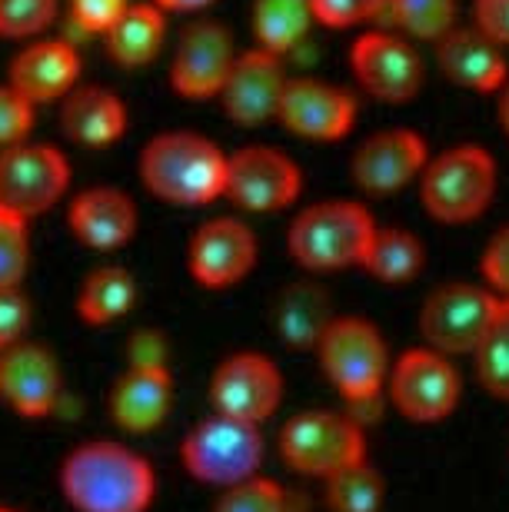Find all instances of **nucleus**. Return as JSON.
<instances>
[{
	"mask_svg": "<svg viewBox=\"0 0 509 512\" xmlns=\"http://www.w3.org/2000/svg\"><path fill=\"white\" fill-rule=\"evenodd\" d=\"M60 493L74 512H147L157 473L147 456L117 439H87L60 463Z\"/></svg>",
	"mask_w": 509,
	"mask_h": 512,
	"instance_id": "f257e3e1",
	"label": "nucleus"
},
{
	"mask_svg": "<svg viewBox=\"0 0 509 512\" xmlns=\"http://www.w3.org/2000/svg\"><path fill=\"white\" fill-rule=\"evenodd\" d=\"M230 157L203 133L164 130L140 150L137 173L150 197L170 207H207L227 197Z\"/></svg>",
	"mask_w": 509,
	"mask_h": 512,
	"instance_id": "f03ea898",
	"label": "nucleus"
},
{
	"mask_svg": "<svg viewBox=\"0 0 509 512\" xmlns=\"http://www.w3.org/2000/svg\"><path fill=\"white\" fill-rule=\"evenodd\" d=\"M380 223L360 200H320L303 207L287 230L293 263L313 276L353 270L366 260V250Z\"/></svg>",
	"mask_w": 509,
	"mask_h": 512,
	"instance_id": "7ed1b4c3",
	"label": "nucleus"
},
{
	"mask_svg": "<svg viewBox=\"0 0 509 512\" xmlns=\"http://www.w3.org/2000/svg\"><path fill=\"white\" fill-rule=\"evenodd\" d=\"M500 170L483 143H456L436 153L420 177L423 210L443 227H463L493 207Z\"/></svg>",
	"mask_w": 509,
	"mask_h": 512,
	"instance_id": "20e7f679",
	"label": "nucleus"
},
{
	"mask_svg": "<svg viewBox=\"0 0 509 512\" xmlns=\"http://www.w3.org/2000/svg\"><path fill=\"white\" fill-rule=\"evenodd\" d=\"M313 353L346 406H370L386 393L393 370L390 346L380 326L366 316H337Z\"/></svg>",
	"mask_w": 509,
	"mask_h": 512,
	"instance_id": "39448f33",
	"label": "nucleus"
},
{
	"mask_svg": "<svg viewBox=\"0 0 509 512\" xmlns=\"http://www.w3.org/2000/svg\"><path fill=\"white\" fill-rule=\"evenodd\" d=\"M280 456L293 473L327 483L366 459L360 419L340 409H303L280 429Z\"/></svg>",
	"mask_w": 509,
	"mask_h": 512,
	"instance_id": "423d86ee",
	"label": "nucleus"
},
{
	"mask_svg": "<svg viewBox=\"0 0 509 512\" xmlns=\"http://www.w3.org/2000/svg\"><path fill=\"white\" fill-rule=\"evenodd\" d=\"M263 453L267 446H263L260 426L220 413L197 423L180 443V463L187 476L217 489H230L243 479L260 476Z\"/></svg>",
	"mask_w": 509,
	"mask_h": 512,
	"instance_id": "0eeeda50",
	"label": "nucleus"
},
{
	"mask_svg": "<svg viewBox=\"0 0 509 512\" xmlns=\"http://www.w3.org/2000/svg\"><path fill=\"white\" fill-rule=\"evenodd\" d=\"M386 396L406 423L436 426L456 413L463 380L453 356L430 350V346H413L393 360Z\"/></svg>",
	"mask_w": 509,
	"mask_h": 512,
	"instance_id": "6e6552de",
	"label": "nucleus"
},
{
	"mask_svg": "<svg viewBox=\"0 0 509 512\" xmlns=\"http://www.w3.org/2000/svg\"><path fill=\"white\" fill-rule=\"evenodd\" d=\"M500 310V296L490 286L453 280L443 283L423 300L420 310V336L423 346L440 350L446 356H473L480 350L493 316Z\"/></svg>",
	"mask_w": 509,
	"mask_h": 512,
	"instance_id": "1a4fd4ad",
	"label": "nucleus"
},
{
	"mask_svg": "<svg viewBox=\"0 0 509 512\" xmlns=\"http://www.w3.org/2000/svg\"><path fill=\"white\" fill-rule=\"evenodd\" d=\"M350 70L356 87L386 107L413 104L426 80L420 50L396 30H366L356 37L350 47Z\"/></svg>",
	"mask_w": 509,
	"mask_h": 512,
	"instance_id": "9d476101",
	"label": "nucleus"
},
{
	"mask_svg": "<svg viewBox=\"0 0 509 512\" xmlns=\"http://www.w3.org/2000/svg\"><path fill=\"white\" fill-rule=\"evenodd\" d=\"M70 187V163L54 143H14L0 150V207L27 220L47 213Z\"/></svg>",
	"mask_w": 509,
	"mask_h": 512,
	"instance_id": "9b49d317",
	"label": "nucleus"
},
{
	"mask_svg": "<svg viewBox=\"0 0 509 512\" xmlns=\"http://www.w3.org/2000/svg\"><path fill=\"white\" fill-rule=\"evenodd\" d=\"M303 193V170L287 150L250 143L230 157L227 200L247 213L290 210Z\"/></svg>",
	"mask_w": 509,
	"mask_h": 512,
	"instance_id": "f8f14e48",
	"label": "nucleus"
},
{
	"mask_svg": "<svg viewBox=\"0 0 509 512\" xmlns=\"http://www.w3.org/2000/svg\"><path fill=\"white\" fill-rule=\"evenodd\" d=\"M283 399V373L267 353H230L210 376L213 413L263 426Z\"/></svg>",
	"mask_w": 509,
	"mask_h": 512,
	"instance_id": "ddd939ff",
	"label": "nucleus"
},
{
	"mask_svg": "<svg viewBox=\"0 0 509 512\" xmlns=\"http://www.w3.org/2000/svg\"><path fill=\"white\" fill-rule=\"evenodd\" d=\"M430 163V143L410 127H386L370 133L350 157V177L366 197H393L420 183Z\"/></svg>",
	"mask_w": 509,
	"mask_h": 512,
	"instance_id": "4468645a",
	"label": "nucleus"
},
{
	"mask_svg": "<svg viewBox=\"0 0 509 512\" xmlns=\"http://www.w3.org/2000/svg\"><path fill=\"white\" fill-rule=\"evenodd\" d=\"M233 34L220 20L200 17L180 30L170 60V87L183 100H217L237 64Z\"/></svg>",
	"mask_w": 509,
	"mask_h": 512,
	"instance_id": "2eb2a0df",
	"label": "nucleus"
},
{
	"mask_svg": "<svg viewBox=\"0 0 509 512\" xmlns=\"http://www.w3.org/2000/svg\"><path fill=\"white\" fill-rule=\"evenodd\" d=\"M356 114H360V104H356L353 90L317 77H290L280 100L277 124L300 140L337 143L353 133Z\"/></svg>",
	"mask_w": 509,
	"mask_h": 512,
	"instance_id": "dca6fc26",
	"label": "nucleus"
},
{
	"mask_svg": "<svg viewBox=\"0 0 509 512\" xmlns=\"http://www.w3.org/2000/svg\"><path fill=\"white\" fill-rule=\"evenodd\" d=\"M260 256L257 233L237 217L200 223L187 247V270L203 290H230L253 273Z\"/></svg>",
	"mask_w": 509,
	"mask_h": 512,
	"instance_id": "f3484780",
	"label": "nucleus"
},
{
	"mask_svg": "<svg viewBox=\"0 0 509 512\" xmlns=\"http://www.w3.org/2000/svg\"><path fill=\"white\" fill-rule=\"evenodd\" d=\"M287 84L290 77L283 70V57L270 54V50L250 47L237 57V64H233L217 100L233 124L263 127L270 120H277Z\"/></svg>",
	"mask_w": 509,
	"mask_h": 512,
	"instance_id": "a211bd4d",
	"label": "nucleus"
},
{
	"mask_svg": "<svg viewBox=\"0 0 509 512\" xmlns=\"http://www.w3.org/2000/svg\"><path fill=\"white\" fill-rule=\"evenodd\" d=\"M64 396L57 356L40 343H17L0 353V399L24 419H47Z\"/></svg>",
	"mask_w": 509,
	"mask_h": 512,
	"instance_id": "6ab92c4d",
	"label": "nucleus"
},
{
	"mask_svg": "<svg viewBox=\"0 0 509 512\" xmlns=\"http://www.w3.org/2000/svg\"><path fill=\"white\" fill-rule=\"evenodd\" d=\"M80 54L64 37H37L17 50L7 67V84L34 107L64 100L80 80Z\"/></svg>",
	"mask_w": 509,
	"mask_h": 512,
	"instance_id": "aec40b11",
	"label": "nucleus"
},
{
	"mask_svg": "<svg viewBox=\"0 0 509 512\" xmlns=\"http://www.w3.org/2000/svg\"><path fill=\"white\" fill-rule=\"evenodd\" d=\"M173 409V373L167 363H130L110 389V419L130 436H147Z\"/></svg>",
	"mask_w": 509,
	"mask_h": 512,
	"instance_id": "412c9836",
	"label": "nucleus"
},
{
	"mask_svg": "<svg viewBox=\"0 0 509 512\" xmlns=\"http://www.w3.org/2000/svg\"><path fill=\"white\" fill-rule=\"evenodd\" d=\"M436 67L456 87L476 90V94H500L509 80L506 50L493 44L480 27H460L443 34L433 44Z\"/></svg>",
	"mask_w": 509,
	"mask_h": 512,
	"instance_id": "4be33fe9",
	"label": "nucleus"
},
{
	"mask_svg": "<svg viewBox=\"0 0 509 512\" xmlns=\"http://www.w3.org/2000/svg\"><path fill=\"white\" fill-rule=\"evenodd\" d=\"M70 233L97 253H114L127 247L137 233V203L117 187H87L67 207Z\"/></svg>",
	"mask_w": 509,
	"mask_h": 512,
	"instance_id": "5701e85b",
	"label": "nucleus"
},
{
	"mask_svg": "<svg viewBox=\"0 0 509 512\" xmlns=\"http://www.w3.org/2000/svg\"><path fill=\"white\" fill-rule=\"evenodd\" d=\"M333 320V300L317 280H293L273 300V330L290 350H317Z\"/></svg>",
	"mask_w": 509,
	"mask_h": 512,
	"instance_id": "b1692460",
	"label": "nucleus"
},
{
	"mask_svg": "<svg viewBox=\"0 0 509 512\" xmlns=\"http://www.w3.org/2000/svg\"><path fill=\"white\" fill-rule=\"evenodd\" d=\"M60 130L84 147H110L127 133V107L110 87H74L60 100Z\"/></svg>",
	"mask_w": 509,
	"mask_h": 512,
	"instance_id": "393cba45",
	"label": "nucleus"
},
{
	"mask_svg": "<svg viewBox=\"0 0 509 512\" xmlns=\"http://www.w3.org/2000/svg\"><path fill=\"white\" fill-rule=\"evenodd\" d=\"M167 40V14L160 10L154 0H134L124 14L117 17V24L104 34L107 57L117 67L137 70L147 67L150 60L160 54Z\"/></svg>",
	"mask_w": 509,
	"mask_h": 512,
	"instance_id": "a878e982",
	"label": "nucleus"
},
{
	"mask_svg": "<svg viewBox=\"0 0 509 512\" xmlns=\"http://www.w3.org/2000/svg\"><path fill=\"white\" fill-rule=\"evenodd\" d=\"M137 280L127 266H97L84 276L77 293V316L87 326H110L134 310Z\"/></svg>",
	"mask_w": 509,
	"mask_h": 512,
	"instance_id": "bb28decb",
	"label": "nucleus"
},
{
	"mask_svg": "<svg viewBox=\"0 0 509 512\" xmlns=\"http://www.w3.org/2000/svg\"><path fill=\"white\" fill-rule=\"evenodd\" d=\"M313 20L310 0H253L250 4V30L253 44L270 50L277 57H287L307 40Z\"/></svg>",
	"mask_w": 509,
	"mask_h": 512,
	"instance_id": "cd10ccee",
	"label": "nucleus"
},
{
	"mask_svg": "<svg viewBox=\"0 0 509 512\" xmlns=\"http://www.w3.org/2000/svg\"><path fill=\"white\" fill-rule=\"evenodd\" d=\"M426 243L406 227H380L366 250L363 270L386 286H406L423 273Z\"/></svg>",
	"mask_w": 509,
	"mask_h": 512,
	"instance_id": "c85d7f7f",
	"label": "nucleus"
},
{
	"mask_svg": "<svg viewBox=\"0 0 509 512\" xmlns=\"http://www.w3.org/2000/svg\"><path fill=\"white\" fill-rule=\"evenodd\" d=\"M383 17L393 20L396 34L436 44L456 27V0H386Z\"/></svg>",
	"mask_w": 509,
	"mask_h": 512,
	"instance_id": "c756f323",
	"label": "nucleus"
},
{
	"mask_svg": "<svg viewBox=\"0 0 509 512\" xmlns=\"http://www.w3.org/2000/svg\"><path fill=\"white\" fill-rule=\"evenodd\" d=\"M323 489H327L330 512H380L386 496L383 476L370 466V459L330 476Z\"/></svg>",
	"mask_w": 509,
	"mask_h": 512,
	"instance_id": "7c9ffc66",
	"label": "nucleus"
},
{
	"mask_svg": "<svg viewBox=\"0 0 509 512\" xmlns=\"http://www.w3.org/2000/svg\"><path fill=\"white\" fill-rule=\"evenodd\" d=\"M473 360L480 386L493 399H506L509 403V300H500V310H496Z\"/></svg>",
	"mask_w": 509,
	"mask_h": 512,
	"instance_id": "2f4dec72",
	"label": "nucleus"
},
{
	"mask_svg": "<svg viewBox=\"0 0 509 512\" xmlns=\"http://www.w3.org/2000/svg\"><path fill=\"white\" fill-rule=\"evenodd\" d=\"M213 512H290V496L277 479L260 473L230 489H220Z\"/></svg>",
	"mask_w": 509,
	"mask_h": 512,
	"instance_id": "473e14b6",
	"label": "nucleus"
},
{
	"mask_svg": "<svg viewBox=\"0 0 509 512\" xmlns=\"http://www.w3.org/2000/svg\"><path fill=\"white\" fill-rule=\"evenodd\" d=\"M30 266V220L0 207V286H20Z\"/></svg>",
	"mask_w": 509,
	"mask_h": 512,
	"instance_id": "72a5a7b5",
	"label": "nucleus"
},
{
	"mask_svg": "<svg viewBox=\"0 0 509 512\" xmlns=\"http://www.w3.org/2000/svg\"><path fill=\"white\" fill-rule=\"evenodd\" d=\"M60 0H0V37L37 40L57 20Z\"/></svg>",
	"mask_w": 509,
	"mask_h": 512,
	"instance_id": "f704fd0d",
	"label": "nucleus"
},
{
	"mask_svg": "<svg viewBox=\"0 0 509 512\" xmlns=\"http://www.w3.org/2000/svg\"><path fill=\"white\" fill-rule=\"evenodd\" d=\"M313 20L327 30H350L363 27L370 20L383 17L386 0H310Z\"/></svg>",
	"mask_w": 509,
	"mask_h": 512,
	"instance_id": "c9c22d12",
	"label": "nucleus"
},
{
	"mask_svg": "<svg viewBox=\"0 0 509 512\" xmlns=\"http://www.w3.org/2000/svg\"><path fill=\"white\" fill-rule=\"evenodd\" d=\"M37 107L27 97H20L10 84H0V150L24 143L34 130Z\"/></svg>",
	"mask_w": 509,
	"mask_h": 512,
	"instance_id": "e433bc0d",
	"label": "nucleus"
},
{
	"mask_svg": "<svg viewBox=\"0 0 509 512\" xmlns=\"http://www.w3.org/2000/svg\"><path fill=\"white\" fill-rule=\"evenodd\" d=\"M30 330V300L20 286H0V353L24 343Z\"/></svg>",
	"mask_w": 509,
	"mask_h": 512,
	"instance_id": "4c0bfd02",
	"label": "nucleus"
},
{
	"mask_svg": "<svg viewBox=\"0 0 509 512\" xmlns=\"http://www.w3.org/2000/svg\"><path fill=\"white\" fill-rule=\"evenodd\" d=\"M130 4H134V0H67V14L84 34L104 37Z\"/></svg>",
	"mask_w": 509,
	"mask_h": 512,
	"instance_id": "58836bf2",
	"label": "nucleus"
},
{
	"mask_svg": "<svg viewBox=\"0 0 509 512\" xmlns=\"http://www.w3.org/2000/svg\"><path fill=\"white\" fill-rule=\"evenodd\" d=\"M480 273H483V283L490 286L500 300H509V223L486 240L483 256H480Z\"/></svg>",
	"mask_w": 509,
	"mask_h": 512,
	"instance_id": "ea45409f",
	"label": "nucleus"
},
{
	"mask_svg": "<svg viewBox=\"0 0 509 512\" xmlns=\"http://www.w3.org/2000/svg\"><path fill=\"white\" fill-rule=\"evenodd\" d=\"M473 27L509 50V0H473Z\"/></svg>",
	"mask_w": 509,
	"mask_h": 512,
	"instance_id": "a19ab883",
	"label": "nucleus"
},
{
	"mask_svg": "<svg viewBox=\"0 0 509 512\" xmlns=\"http://www.w3.org/2000/svg\"><path fill=\"white\" fill-rule=\"evenodd\" d=\"M130 363H167V346L164 336L157 330H140L134 333V340L127 346Z\"/></svg>",
	"mask_w": 509,
	"mask_h": 512,
	"instance_id": "79ce46f5",
	"label": "nucleus"
},
{
	"mask_svg": "<svg viewBox=\"0 0 509 512\" xmlns=\"http://www.w3.org/2000/svg\"><path fill=\"white\" fill-rule=\"evenodd\" d=\"M164 14H197V10L213 7L217 0H154Z\"/></svg>",
	"mask_w": 509,
	"mask_h": 512,
	"instance_id": "37998d69",
	"label": "nucleus"
},
{
	"mask_svg": "<svg viewBox=\"0 0 509 512\" xmlns=\"http://www.w3.org/2000/svg\"><path fill=\"white\" fill-rule=\"evenodd\" d=\"M496 117H500V127L506 130V137H509V80H506V87L500 90V100H496Z\"/></svg>",
	"mask_w": 509,
	"mask_h": 512,
	"instance_id": "c03bdc74",
	"label": "nucleus"
},
{
	"mask_svg": "<svg viewBox=\"0 0 509 512\" xmlns=\"http://www.w3.org/2000/svg\"><path fill=\"white\" fill-rule=\"evenodd\" d=\"M0 512H17V509H10V506H0Z\"/></svg>",
	"mask_w": 509,
	"mask_h": 512,
	"instance_id": "a18cd8bd",
	"label": "nucleus"
}]
</instances>
